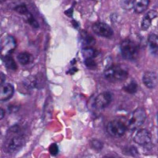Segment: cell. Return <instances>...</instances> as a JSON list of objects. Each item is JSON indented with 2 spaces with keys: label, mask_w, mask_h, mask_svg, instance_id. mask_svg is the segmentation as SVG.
Masks as SVG:
<instances>
[{
  "label": "cell",
  "mask_w": 158,
  "mask_h": 158,
  "mask_svg": "<svg viewBox=\"0 0 158 158\" xmlns=\"http://www.w3.org/2000/svg\"><path fill=\"white\" fill-rule=\"evenodd\" d=\"M84 43L86 45H92L95 43V40L90 34L85 33V35H82Z\"/></svg>",
  "instance_id": "44dd1931"
},
{
  "label": "cell",
  "mask_w": 158,
  "mask_h": 158,
  "mask_svg": "<svg viewBox=\"0 0 158 158\" xmlns=\"http://www.w3.org/2000/svg\"><path fill=\"white\" fill-rule=\"evenodd\" d=\"M149 46L153 50H158V36L156 34H150L148 38Z\"/></svg>",
  "instance_id": "2e32d148"
},
{
  "label": "cell",
  "mask_w": 158,
  "mask_h": 158,
  "mask_svg": "<svg viewBox=\"0 0 158 158\" xmlns=\"http://www.w3.org/2000/svg\"><path fill=\"white\" fill-rule=\"evenodd\" d=\"M66 15H67V16L68 17H71L72 16V14H73V10L72 9H69L68 10L66 11Z\"/></svg>",
  "instance_id": "4316f807"
},
{
  "label": "cell",
  "mask_w": 158,
  "mask_h": 158,
  "mask_svg": "<svg viewBox=\"0 0 158 158\" xmlns=\"http://www.w3.org/2000/svg\"><path fill=\"white\" fill-rule=\"evenodd\" d=\"M138 45L134 40L127 39L122 42L120 46V51L122 56L126 59H136L138 55Z\"/></svg>",
  "instance_id": "277c9868"
},
{
  "label": "cell",
  "mask_w": 158,
  "mask_h": 158,
  "mask_svg": "<svg viewBox=\"0 0 158 158\" xmlns=\"http://www.w3.org/2000/svg\"><path fill=\"white\" fill-rule=\"evenodd\" d=\"M49 153L52 155V156H56L59 153V147H58L57 144L52 143L50 146H49Z\"/></svg>",
  "instance_id": "603a6c76"
},
{
  "label": "cell",
  "mask_w": 158,
  "mask_h": 158,
  "mask_svg": "<svg viewBox=\"0 0 158 158\" xmlns=\"http://www.w3.org/2000/svg\"><path fill=\"white\" fill-rule=\"evenodd\" d=\"M27 21L28 22H29V24H30L32 26H33L34 28H38L39 27V24H38V22H36V19H35L34 18H33V16H32V15H31L30 13H29L27 15Z\"/></svg>",
  "instance_id": "7402d4cb"
},
{
  "label": "cell",
  "mask_w": 158,
  "mask_h": 158,
  "mask_svg": "<svg viewBox=\"0 0 158 158\" xmlns=\"http://www.w3.org/2000/svg\"><path fill=\"white\" fill-rule=\"evenodd\" d=\"M128 72L120 66L113 65L104 70V77L107 80L112 82L123 81L127 77Z\"/></svg>",
  "instance_id": "3957f363"
},
{
  "label": "cell",
  "mask_w": 158,
  "mask_h": 158,
  "mask_svg": "<svg viewBox=\"0 0 158 158\" xmlns=\"http://www.w3.org/2000/svg\"><path fill=\"white\" fill-rule=\"evenodd\" d=\"M157 17V13L155 10H150L143 18L142 22V29L143 30H147L150 27L152 21Z\"/></svg>",
  "instance_id": "4fadbf2b"
},
{
  "label": "cell",
  "mask_w": 158,
  "mask_h": 158,
  "mask_svg": "<svg viewBox=\"0 0 158 158\" xmlns=\"http://www.w3.org/2000/svg\"><path fill=\"white\" fill-rule=\"evenodd\" d=\"M149 0H134L133 9L137 14H142L147 10Z\"/></svg>",
  "instance_id": "7c38bea8"
},
{
  "label": "cell",
  "mask_w": 158,
  "mask_h": 158,
  "mask_svg": "<svg viewBox=\"0 0 158 158\" xmlns=\"http://www.w3.org/2000/svg\"><path fill=\"white\" fill-rule=\"evenodd\" d=\"M77 70L76 68H73L72 70H70L69 72H70V74H74V73H76V71H77Z\"/></svg>",
  "instance_id": "f1b7e54d"
},
{
  "label": "cell",
  "mask_w": 158,
  "mask_h": 158,
  "mask_svg": "<svg viewBox=\"0 0 158 158\" xmlns=\"http://www.w3.org/2000/svg\"><path fill=\"white\" fill-rule=\"evenodd\" d=\"M96 50L90 47H87L82 50V54L85 59H94L96 56Z\"/></svg>",
  "instance_id": "e0dca14e"
},
{
  "label": "cell",
  "mask_w": 158,
  "mask_h": 158,
  "mask_svg": "<svg viewBox=\"0 0 158 158\" xmlns=\"http://www.w3.org/2000/svg\"><path fill=\"white\" fill-rule=\"evenodd\" d=\"M157 76L154 72L148 71L143 74L142 81L144 85L149 89H153L157 84Z\"/></svg>",
  "instance_id": "8fae6325"
},
{
  "label": "cell",
  "mask_w": 158,
  "mask_h": 158,
  "mask_svg": "<svg viewBox=\"0 0 158 158\" xmlns=\"http://www.w3.org/2000/svg\"><path fill=\"white\" fill-rule=\"evenodd\" d=\"M15 93V88L10 83H3L1 85L0 89V100L5 101L11 98Z\"/></svg>",
  "instance_id": "30bf717a"
},
{
  "label": "cell",
  "mask_w": 158,
  "mask_h": 158,
  "mask_svg": "<svg viewBox=\"0 0 158 158\" xmlns=\"http://www.w3.org/2000/svg\"><path fill=\"white\" fill-rule=\"evenodd\" d=\"M4 115H5V111H4V110L2 108H1L0 109V118L2 119L4 118Z\"/></svg>",
  "instance_id": "484cf974"
},
{
  "label": "cell",
  "mask_w": 158,
  "mask_h": 158,
  "mask_svg": "<svg viewBox=\"0 0 158 158\" xmlns=\"http://www.w3.org/2000/svg\"><path fill=\"white\" fill-rule=\"evenodd\" d=\"M17 43L15 37L12 36H6L1 41V53L2 56H9L16 48Z\"/></svg>",
  "instance_id": "52a82bcc"
},
{
  "label": "cell",
  "mask_w": 158,
  "mask_h": 158,
  "mask_svg": "<svg viewBox=\"0 0 158 158\" xmlns=\"http://www.w3.org/2000/svg\"><path fill=\"white\" fill-rule=\"evenodd\" d=\"M133 2L134 0H123L122 6L124 9L130 10L133 8Z\"/></svg>",
  "instance_id": "cb8c5ba5"
},
{
  "label": "cell",
  "mask_w": 158,
  "mask_h": 158,
  "mask_svg": "<svg viewBox=\"0 0 158 158\" xmlns=\"http://www.w3.org/2000/svg\"><path fill=\"white\" fill-rule=\"evenodd\" d=\"M134 141L137 144L142 146H146L151 143L152 137L149 131L146 129H140L138 131L134 137Z\"/></svg>",
  "instance_id": "9c48e42d"
},
{
  "label": "cell",
  "mask_w": 158,
  "mask_h": 158,
  "mask_svg": "<svg viewBox=\"0 0 158 158\" xmlns=\"http://www.w3.org/2000/svg\"><path fill=\"white\" fill-rule=\"evenodd\" d=\"M157 122H158V115H157Z\"/></svg>",
  "instance_id": "1f68e13d"
},
{
  "label": "cell",
  "mask_w": 158,
  "mask_h": 158,
  "mask_svg": "<svg viewBox=\"0 0 158 158\" xmlns=\"http://www.w3.org/2000/svg\"><path fill=\"white\" fill-rule=\"evenodd\" d=\"M85 64L86 65L87 67H96V63L94 59H85Z\"/></svg>",
  "instance_id": "d4e9b609"
},
{
  "label": "cell",
  "mask_w": 158,
  "mask_h": 158,
  "mask_svg": "<svg viewBox=\"0 0 158 158\" xmlns=\"http://www.w3.org/2000/svg\"><path fill=\"white\" fill-rule=\"evenodd\" d=\"M2 57L4 64H5L6 67H7L9 70H16L17 69H18V65H17L16 62L15 61V59L11 57L10 55H9V56H2Z\"/></svg>",
  "instance_id": "5bb4252c"
},
{
  "label": "cell",
  "mask_w": 158,
  "mask_h": 158,
  "mask_svg": "<svg viewBox=\"0 0 158 158\" xmlns=\"http://www.w3.org/2000/svg\"><path fill=\"white\" fill-rule=\"evenodd\" d=\"M103 158H115V157H113V156H104V157H103Z\"/></svg>",
  "instance_id": "f546056e"
},
{
  "label": "cell",
  "mask_w": 158,
  "mask_h": 158,
  "mask_svg": "<svg viewBox=\"0 0 158 158\" xmlns=\"http://www.w3.org/2000/svg\"><path fill=\"white\" fill-rule=\"evenodd\" d=\"M25 144V136L18 125L11 127L6 135L3 149L8 153H16Z\"/></svg>",
  "instance_id": "6da1fadb"
},
{
  "label": "cell",
  "mask_w": 158,
  "mask_h": 158,
  "mask_svg": "<svg viewBox=\"0 0 158 158\" xmlns=\"http://www.w3.org/2000/svg\"><path fill=\"white\" fill-rule=\"evenodd\" d=\"M92 29L95 34L105 38H111L114 35V32L108 24L104 22H95L92 25Z\"/></svg>",
  "instance_id": "8992f818"
},
{
  "label": "cell",
  "mask_w": 158,
  "mask_h": 158,
  "mask_svg": "<svg viewBox=\"0 0 158 158\" xmlns=\"http://www.w3.org/2000/svg\"><path fill=\"white\" fill-rule=\"evenodd\" d=\"M126 124L119 120H112L107 125V131L111 136L115 138H120L127 131Z\"/></svg>",
  "instance_id": "5b68a950"
},
{
  "label": "cell",
  "mask_w": 158,
  "mask_h": 158,
  "mask_svg": "<svg viewBox=\"0 0 158 158\" xmlns=\"http://www.w3.org/2000/svg\"><path fill=\"white\" fill-rule=\"evenodd\" d=\"M1 77H2V78H1V85H2V84H3L4 78H5V76L3 75V74H2V73H1Z\"/></svg>",
  "instance_id": "83f0119b"
},
{
  "label": "cell",
  "mask_w": 158,
  "mask_h": 158,
  "mask_svg": "<svg viewBox=\"0 0 158 158\" xmlns=\"http://www.w3.org/2000/svg\"><path fill=\"white\" fill-rule=\"evenodd\" d=\"M113 96L110 92H104L99 94L94 100V108L99 110L104 109L111 104Z\"/></svg>",
  "instance_id": "ba28073f"
},
{
  "label": "cell",
  "mask_w": 158,
  "mask_h": 158,
  "mask_svg": "<svg viewBox=\"0 0 158 158\" xmlns=\"http://www.w3.org/2000/svg\"><path fill=\"white\" fill-rule=\"evenodd\" d=\"M146 119V113L142 108H138L129 115L126 120L127 128L130 131H136L142 127Z\"/></svg>",
  "instance_id": "7a4b0ae2"
},
{
  "label": "cell",
  "mask_w": 158,
  "mask_h": 158,
  "mask_svg": "<svg viewBox=\"0 0 158 158\" xmlns=\"http://www.w3.org/2000/svg\"><path fill=\"white\" fill-rule=\"evenodd\" d=\"M90 146H91V147L93 148V149H95V150L100 151L103 149L104 145H103L102 142H101V141L94 139V140L91 141V142H90Z\"/></svg>",
  "instance_id": "ffe728a7"
},
{
  "label": "cell",
  "mask_w": 158,
  "mask_h": 158,
  "mask_svg": "<svg viewBox=\"0 0 158 158\" xmlns=\"http://www.w3.org/2000/svg\"><path fill=\"white\" fill-rule=\"evenodd\" d=\"M15 10L17 11L18 13H19L20 15H27L29 13V10H28L27 6H26V5L24 3L17 6L15 8Z\"/></svg>",
  "instance_id": "d6986e66"
},
{
  "label": "cell",
  "mask_w": 158,
  "mask_h": 158,
  "mask_svg": "<svg viewBox=\"0 0 158 158\" xmlns=\"http://www.w3.org/2000/svg\"><path fill=\"white\" fill-rule=\"evenodd\" d=\"M123 89L128 94H135L138 90V85L135 81H131L123 87Z\"/></svg>",
  "instance_id": "ac0fdd59"
},
{
  "label": "cell",
  "mask_w": 158,
  "mask_h": 158,
  "mask_svg": "<svg viewBox=\"0 0 158 158\" xmlns=\"http://www.w3.org/2000/svg\"><path fill=\"white\" fill-rule=\"evenodd\" d=\"M5 1H6V0H1V2H4Z\"/></svg>",
  "instance_id": "4dcf8cb0"
},
{
  "label": "cell",
  "mask_w": 158,
  "mask_h": 158,
  "mask_svg": "<svg viewBox=\"0 0 158 158\" xmlns=\"http://www.w3.org/2000/svg\"><path fill=\"white\" fill-rule=\"evenodd\" d=\"M32 57L28 52H22L18 56V60L22 65H28L32 62Z\"/></svg>",
  "instance_id": "9a60e30c"
}]
</instances>
